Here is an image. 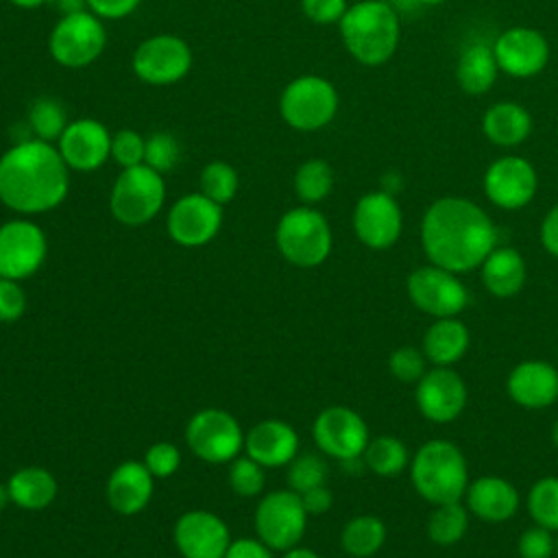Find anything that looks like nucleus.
Masks as SVG:
<instances>
[{"label": "nucleus", "mask_w": 558, "mask_h": 558, "mask_svg": "<svg viewBox=\"0 0 558 558\" xmlns=\"http://www.w3.org/2000/svg\"><path fill=\"white\" fill-rule=\"evenodd\" d=\"M26 312V292L15 279L0 277V320L15 323Z\"/></svg>", "instance_id": "nucleus-45"}, {"label": "nucleus", "mask_w": 558, "mask_h": 558, "mask_svg": "<svg viewBox=\"0 0 558 558\" xmlns=\"http://www.w3.org/2000/svg\"><path fill=\"white\" fill-rule=\"evenodd\" d=\"M303 13L316 24L340 22L347 13V0H301Z\"/></svg>", "instance_id": "nucleus-46"}, {"label": "nucleus", "mask_w": 558, "mask_h": 558, "mask_svg": "<svg viewBox=\"0 0 558 558\" xmlns=\"http://www.w3.org/2000/svg\"><path fill=\"white\" fill-rule=\"evenodd\" d=\"M469 344V327L458 316L436 318L423 336V355L436 366H451L462 360Z\"/></svg>", "instance_id": "nucleus-27"}, {"label": "nucleus", "mask_w": 558, "mask_h": 558, "mask_svg": "<svg viewBox=\"0 0 558 558\" xmlns=\"http://www.w3.org/2000/svg\"><path fill=\"white\" fill-rule=\"evenodd\" d=\"M464 501L471 514L488 523H501L517 514L519 493L517 488L499 475H482L469 482Z\"/></svg>", "instance_id": "nucleus-25"}, {"label": "nucleus", "mask_w": 558, "mask_h": 558, "mask_svg": "<svg viewBox=\"0 0 558 558\" xmlns=\"http://www.w3.org/2000/svg\"><path fill=\"white\" fill-rule=\"evenodd\" d=\"M484 288L499 296H514L525 283V259L512 246H495L480 266Z\"/></svg>", "instance_id": "nucleus-26"}, {"label": "nucleus", "mask_w": 558, "mask_h": 558, "mask_svg": "<svg viewBox=\"0 0 558 558\" xmlns=\"http://www.w3.org/2000/svg\"><path fill=\"white\" fill-rule=\"evenodd\" d=\"M527 512L536 525L558 532V477L547 475L534 482L527 493Z\"/></svg>", "instance_id": "nucleus-36"}, {"label": "nucleus", "mask_w": 558, "mask_h": 558, "mask_svg": "<svg viewBox=\"0 0 558 558\" xmlns=\"http://www.w3.org/2000/svg\"><path fill=\"white\" fill-rule=\"evenodd\" d=\"M316 447L340 462L357 460L368 445L366 421L347 405H329L318 412L312 425Z\"/></svg>", "instance_id": "nucleus-14"}, {"label": "nucleus", "mask_w": 558, "mask_h": 558, "mask_svg": "<svg viewBox=\"0 0 558 558\" xmlns=\"http://www.w3.org/2000/svg\"><path fill=\"white\" fill-rule=\"evenodd\" d=\"M163 174L148 168L146 163L122 168L109 194L111 216L126 227H142L150 222L163 209Z\"/></svg>", "instance_id": "nucleus-6"}, {"label": "nucleus", "mask_w": 558, "mask_h": 558, "mask_svg": "<svg viewBox=\"0 0 558 558\" xmlns=\"http://www.w3.org/2000/svg\"><path fill=\"white\" fill-rule=\"evenodd\" d=\"M155 490V477L140 460H124L120 462L105 486L107 504L124 517L142 512Z\"/></svg>", "instance_id": "nucleus-24"}, {"label": "nucleus", "mask_w": 558, "mask_h": 558, "mask_svg": "<svg viewBox=\"0 0 558 558\" xmlns=\"http://www.w3.org/2000/svg\"><path fill=\"white\" fill-rule=\"evenodd\" d=\"M201 192L218 205L233 201L238 192V172L227 161H209L201 172Z\"/></svg>", "instance_id": "nucleus-37"}, {"label": "nucleus", "mask_w": 558, "mask_h": 558, "mask_svg": "<svg viewBox=\"0 0 558 558\" xmlns=\"http://www.w3.org/2000/svg\"><path fill=\"white\" fill-rule=\"evenodd\" d=\"M229 486L238 497H259L266 486V469L253 458L238 456L229 462Z\"/></svg>", "instance_id": "nucleus-38"}, {"label": "nucleus", "mask_w": 558, "mask_h": 558, "mask_svg": "<svg viewBox=\"0 0 558 558\" xmlns=\"http://www.w3.org/2000/svg\"><path fill=\"white\" fill-rule=\"evenodd\" d=\"M414 401L427 421L449 423L466 405V384L451 366H436L416 381Z\"/></svg>", "instance_id": "nucleus-17"}, {"label": "nucleus", "mask_w": 558, "mask_h": 558, "mask_svg": "<svg viewBox=\"0 0 558 558\" xmlns=\"http://www.w3.org/2000/svg\"><path fill=\"white\" fill-rule=\"evenodd\" d=\"M386 543V525L375 514H357L349 519L340 532V545L349 558H371Z\"/></svg>", "instance_id": "nucleus-30"}, {"label": "nucleus", "mask_w": 558, "mask_h": 558, "mask_svg": "<svg viewBox=\"0 0 558 558\" xmlns=\"http://www.w3.org/2000/svg\"><path fill=\"white\" fill-rule=\"evenodd\" d=\"M554 556L558 558V536H556V547H554Z\"/></svg>", "instance_id": "nucleus-57"}, {"label": "nucleus", "mask_w": 558, "mask_h": 558, "mask_svg": "<svg viewBox=\"0 0 558 558\" xmlns=\"http://www.w3.org/2000/svg\"><path fill=\"white\" fill-rule=\"evenodd\" d=\"M172 541L183 558H225L231 534L218 514L209 510H187L177 519Z\"/></svg>", "instance_id": "nucleus-16"}, {"label": "nucleus", "mask_w": 558, "mask_h": 558, "mask_svg": "<svg viewBox=\"0 0 558 558\" xmlns=\"http://www.w3.org/2000/svg\"><path fill=\"white\" fill-rule=\"evenodd\" d=\"M146 137L133 129H122L111 135V159L120 168H133L144 163Z\"/></svg>", "instance_id": "nucleus-41"}, {"label": "nucleus", "mask_w": 558, "mask_h": 558, "mask_svg": "<svg viewBox=\"0 0 558 558\" xmlns=\"http://www.w3.org/2000/svg\"><path fill=\"white\" fill-rule=\"evenodd\" d=\"M414 490L429 504L460 501L469 488V466L458 445L432 438L418 447L410 460Z\"/></svg>", "instance_id": "nucleus-3"}, {"label": "nucleus", "mask_w": 558, "mask_h": 558, "mask_svg": "<svg viewBox=\"0 0 558 558\" xmlns=\"http://www.w3.org/2000/svg\"><path fill=\"white\" fill-rule=\"evenodd\" d=\"M131 65L140 81L163 87L181 81L190 72L192 50L181 37L159 33L135 48Z\"/></svg>", "instance_id": "nucleus-13"}, {"label": "nucleus", "mask_w": 558, "mask_h": 558, "mask_svg": "<svg viewBox=\"0 0 558 558\" xmlns=\"http://www.w3.org/2000/svg\"><path fill=\"white\" fill-rule=\"evenodd\" d=\"M146 469L153 473V477L157 480H166L170 475H174L181 466V451L174 442L168 440H159L155 445H150L144 453Z\"/></svg>", "instance_id": "nucleus-42"}, {"label": "nucleus", "mask_w": 558, "mask_h": 558, "mask_svg": "<svg viewBox=\"0 0 558 558\" xmlns=\"http://www.w3.org/2000/svg\"><path fill=\"white\" fill-rule=\"evenodd\" d=\"M168 235L187 248L205 246L222 227V205L207 198L203 192H192L172 203L166 218Z\"/></svg>", "instance_id": "nucleus-15"}, {"label": "nucleus", "mask_w": 558, "mask_h": 558, "mask_svg": "<svg viewBox=\"0 0 558 558\" xmlns=\"http://www.w3.org/2000/svg\"><path fill=\"white\" fill-rule=\"evenodd\" d=\"M48 240L44 229L28 218H13L0 225V277L28 279L46 262Z\"/></svg>", "instance_id": "nucleus-11"}, {"label": "nucleus", "mask_w": 558, "mask_h": 558, "mask_svg": "<svg viewBox=\"0 0 558 558\" xmlns=\"http://www.w3.org/2000/svg\"><path fill=\"white\" fill-rule=\"evenodd\" d=\"M281 558H320V556L314 549H310V547L296 545V547H292L288 551H281Z\"/></svg>", "instance_id": "nucleus-52"}, {"label": "nucleus", "mask_w": 558, "mask_h": 558, "mask_svg": "<svg viewBox=\"0 0 558 558\" xmlns=\"http://www.w3.org/2000/svg\"><path fill=\"white\" fill-rule=\"evenodd\" d=\"M421 244L429 264L460 275L482 266L497 246V229L480 205L445 196L427 207L421 222Z\"/></svg>", "instance_id": "nucleus-1"}, {"label": "nucleus", "mask_w": 558, "mask_h": 558, "mask_svg": "<svg viewBox=\"0 0 558 558\" xmlns=\"http://www.w3.org/2000/svg\"><path fill=\"white\" fill-rule=\"evenodd\" d=\"M70 190V168L59 148L44 140H22L0 155V203L20 216L59 207Z\"/></svg>", "instance_id": "nucleus-2"}, {"label": "nucleus", "mask_w": 558, "mask_h": 558, "mask_svg": "<svg viewBox=\"0 0 558 558\" xmlns=\"http://www.w3.org/2000/svg\"><path fill=\"white\" fill-rule=\"evenodd\" d=\"M484 192L501 209H519L536 194V172L521 157H501L484 174Z\"/></svg>", "instance_id": "nucleus-20"}, {"label": "nucleus", "mask_w": 558, "mask_h": 558, "mask_svg": "<svg viewBox=\"0 0 558 558\" xmlns=\"http://www.w3.org/2000/svg\"><path fill=\"white\" fill-rule=\"evenodd\" d=\"M484 135L499 146L521 144L532 129L530 113L517 102H497L482 118Z\"/></svg>", "instance_id": "nucleus-29"}, {"label": "nucleus", "mask_w": 558, "mask_h": 558, "mask_svg": "<svg viewBox=\"0 0 558 558\" xmlns=\"http://www.w3.org/2000/svg\"><path fill=\"white\" fill-rule=\"evenodd\" d=\"M61 15H70V13H78L87 9V0H48Z\"/></svg>", "instance_id": "nucleus-51"}, {"label": "nucleus", "mask_w": 558, "mask_h": 558, "mask_svg": "<svg viewBox=\"0 0 558 558\" xmlns=\"http://www.w3.org/2000/svg\"><path fill=\"white\" fill-rule=\"evenodd\" d=\"M497 59L490 46L471 44L458 63V83L466 94H484L497 76Z\"/></svg>", "instance_id": "nucleus-31"}, {"label": "nucleus", "mask_w": 558, "mask_h": 558, "mask_svg": "<svg viewBox=\"0 0 558 558\" xmlns=\"http://www.w3.org/2000/svg\"><path fill=\"white\" fill-rule=\"evenodd\" d=\"M333 187V170L323 159H307L294 172V192L305 205H316L329 196Z\"/></svg>", "instance_id": "nucleus-34"}, {"label": "nucleus", "mask_w": 558, "mask_h": 558, "mask_svg": "<svg viewBox=\"0 0 558 558\" xmlns=\"http://www.w3.org/2000/svg\"><path fill=\"white\" fill-rule=\"evenodd\" d=\"M362 458H364V464L375 475H381V477H395L410 464V456L403 440L395 436H377L368 440Z\"/></svg>", "instance_id": "nucleus-33"}, {"label": "nucleus", "mask_w": 558, "mask_h": 558, "mask_svg": "<svg viewBox=\"0 0 558 558\" xmlns=\"http://www.w3.org/2000/svg\"><path fill=\"white\" fill-rule=\"evenodd\" d=\"M541 242L549 255L558 257V205L547 211L541 225Z\"/></svg>", "instance_id": "nucleus-50"}, {"label": "nucleus", "mask_w": 558, "mask_h": 558, "mask_svg": "<svg viewBox=\"0 0 558 558\" xmlns=\"http://www.w3.org/2000/svg\"><path fill=\"white\" fill-rule=\"evenodd\" d=\"M388 368L395 379L412 384L425 375V355L414 347H399L388 357Z\"/></svg>", "instance_id": "nucleus-43"}, {"label": "nucleus", "mask_w": 558, "mask_h": 558, "mask_svg": "<svg viewBox=\"0 0 558 558\" xmlns=\"http://www.w3.org/2000/svg\"><path fill=\"white\" fill-rule=\"evenodd\" d=\"M416 2H423V4H438V2H442V0H416Z\"/></svg>", "instance_id": "nucleus-56"}, {"label": "nucleus", "mask_w": 558, "mask_h": 558, "mask_svg": "<svg viewBox=\"0 0 558 558\" xmlns=\"http://www.w3.org/2000/svg\"><path fill=\"white\" fill-rule=\"evenodd\" d=\"M11 504L22 510H44L48 508L57 493V477L44 466H22L7 480Z\"/></svg>", "instance_id": "nucleus-28"}, {"label": "nucleus", "mask_w": 558, "mask_h": 558, "mask_svg": "<svg viewBox=\"0 0 558 558\" xmlns=\"http://www.w3.org/2000/svg\"><path fill=\"white\" fill-rule=\"evenodd\" d=\"M301 501H303V508L310 517H318V514H325L331 504H333V495L331 490L323 484V486H314L305 493H301Z\"/></svg>", "instance_id": "nucleus-49"}, {"label": "nucleus", "mask_w": 558, "mask_h": 558, "mask_svg": "<svg viewBox=\"0 0 558 558\" xmlns=\"http://www.w3.org/2000/svg\"><path fill=\"white\" fill-rule=\"evenodd\" d=\"M275 242L286 262L299 268L320 266L331 253V227L312 205L288 209L275 229Z\"/></svg>", "instance_id": "nucleus-5"}, {"label": "nucleus", "mask_w": 558, "mask_h": 558, "mask_svg": "<svg viewBox=\"0 0 558 558\" xmlns=\"http://www.w3.org/2000/svg\"><path fill=\"white\" fill-rule=\"evenodd\" d=\"M57 148L70 170L92 172L111 159V133L94 118H78L68 122Z\"/></svg>", "instance_id": "nucleus-18"}, {"label": "nucleus", "mask_w": 558, "mask_h": 558, "mask_svg": "<svg viewBox=\"0 0 558 558\" xmlns=\"http://www.w3.org/2000/svg\"><path fill=\"white\" fill-rule=\"evenodd\" d=\"M225 558H275L272 549L259 538H235L231 541Z\"/></svg>", "instance_id": "nucleus-48"}, {"label": "nucleus", "mask_w": 558, "mask_h": 558, "mask_svg": "<svg viewBox=\"0 0 558 558\" xmlns=\"http://www.w3.org/2000/svg\"><path fill=\"white\" fill-rule=\"evenodd\" d=\"M403 218L390 192L364 194L353 209V231L362 244L381 251L401 235Z\"/></svg>", "instance_id": "nucleus-19"}, {"label": "nucleus", "mask_w": 558, "mask_h": 558, "mask_svg": "<svg viewBox=\"0 0 558 558\" xmlns=\"http://www.w3.org/2000/svg\"><path fill=\"white\" fill-rule=\"evenodd\" d=\"M329 466L316 453H296L294 460L288 464V486L294 493H305L314 486H323L327 482Z\"/></svg>", "instance_id": "nucleus-39"}, {"label": "nucleus", "mask_w": 558, "mask_h": 558, "mask_svg": "<svg viewBox=\"0 0 558 558\" xmlns=\"http://www.w3.org/2000/svg\"><path fill=\"white\" fill-rule=\"evenodd\" d=\"M185 442L203 462L222 464L244 451V432L231 412L205 408L187 421Z\"/></svg>", "instance_id": "nucleus-10"}, {"label": "nucleus", "mask_w": 558, "mask_h": 558, "mask_svg": "<svg viewBox=\"0 0 558 558\" xmlns=\"http://www.w3.org/2000/svg\"><path fill=\"white\" fill-rule=\"evenodd\" d=\"M307 512L303 508L301 495L281 488L266 493L255 508V532L262 543L272 551H288L296 547L307 527Z\"/></svg>", "instance_id": "nucleus-9"}, {"label": "nucleus", "mask_w": 558, "mask_h": 558, "mask_svg": "<svg viewBox=\"0 0 558 558\" xmlns=\"http://www.w3.org/2000/svg\"><path fill=\"white\" fill-rule=\"evenodd\" d=\"M11 4H15V7H20V9H37V7H41L44 2H48V0H9Z\"/></svg>", "instance_id": "nucleus-53"}, {"label": "nucleus", "mask_w": 558, "mask_h": 558, "mask_svg": "<svg viewBox=\"0 0 558 558\" xmlns=\"http://www.w3.org/2000/svg\"><path fill=\"white\" fill-rule=\"evenodd\" d=\"M556 547V536H551V530L532 525L527 527L517 543V551L521 558H551Z\"/></svg>", "instance_id": "nucleus-44"}, {"label": "nucleus", "mask_w": 558, "mask_h": 558, "mask_svg": "<svg viewBox=\"0 0 558 558\" xmlns=\"http://www.w3.org/2000/svg\"><path fill=\"white\" fill-rule=\"evenodd\" d=\"M68 122H70L68 113L57 98L41 96V98L33 100V105L28 109V129L35 140H44L50 144L57 142L61 137V133L65 131Z\"/></svg>", "instance_id": "nucleus-35"}, {"label": "nucleus", "mask_w": 558, "mask_h": 558, "mask_svg": "<svg viewBox=\"0 0 558 558\" xmlns=\"http://www.w3.org/2000/svg\"><path fill=\"white\" fill-rule=\"evenodd\" d=\"M405 288L414 307L434 318L458 316L469 303V292L458 275L434 264L414 268Z\"/></svg>", "instance_id": "nucleus-12"}, {"label": "nucleus", "mask_w": 558, "mask_h": 558, "mask_svg": "<svg viewBox=\"0 0 558 558\" xmlns=\"http://www.w3.org/2000/svg\"><path fill=\"white\" fill-rule=\"evenodd\" d=\"M340 35L353 59L364 65H379L397 48L399 17L384 0H362L342 15Z\"/></svg>", "instance_id": "nucleus-4"}, {"label": "nucleus", "mask_w": 558, "mask_h": 558, "mask_svg": "<svg viewBox=\"0 0 558 558\" xmlns=\"http://www.w3.org/2000/svg\"><path fill=\"white\" fill-rule=\"evenodd\" d=\"M107 46V31L102 20L89 9L61 15L48 37V50L52 59L70 70L94 63Z\"/></svg>", "instance_id": "nucleus-8"}, {"label": "nucleus", "mask_w": 558, "mask_h": 558, "mask_svg": "<svg viewBox=\"0 0 558 558\" xmlns=\"http://www.w3.org/2000/svg\"><path fill=\"white\" fill-rule=\"evenodd\" d=\"M142 0H87V9L100 20H122L131 15Z\"/></svg>", "instance_id": "nucleus-47"}, {"label": "nucleus", "mask_w": 558, "mask_h": 558, "mask_svg": "<svg viewBox=\"0 0 558 558\" xmlns=\"http://www.w3.org/2000/svg\"><path fill=\"white\" fill-rule=\"evenodd\" d=\"M551 442L558 447V418H556L554 425H551Z\"/></svg>", "instance_id": "nucleus-55"}, {"label": "nucleus", "mask_w": 558, "mask_h": 558, "mask_svg": "<svg viewBox=\"0 0 558 558\" xmlns=\"http://www.w3.org/2000/svg\"><path fill=\"white\" fill-rule=\"evenodd\" d=\"M181 157V144L170 131H155L146 137L144 163L161 174L170 172Z\"/></svg>", "instance_id": "nucleus-40"}, {"label": "nucleus", "mask_w": 558, "mask_h": 558, "mask_svg": "<svg viewBox=\"0 0 558 558\" xmlns=\"http://www.w3.org/2000/svg\"><path fill=\"white\" fill-rule=\"evenodd\" d=\"M244 453L264 469L288 466L299 453V434L279 418L259 421L244 434Z\"/></svg>", "instance_id": "nucleus-21"}, {"label": "nucleus", "mask_w": 558, "mask_h": 558, "mask_svg": "<svg viewBox=\"0 0 558 558\" xmlns=\"http://www.w3.org/2000/svg\"><path fill=\"white\" fill-rule=\"evenodd\" d=\"M469 530V508L460 501H447L434 506L427 519V536L436 545H453Z\"/></svg>", "instance_id": "nucleus-32"}, {"label": "nucleus", "mask_w": 558, "mask_h": 558, "mask_svg": "<svg viewBox=\"0 0 558 558\" xmlns=\"http://www.w3.org/2000/svg\"><path fill=\"white\" fill-rule=\"evenodd\" d=\"M506 390L521 408H547L558 399V368L543 360L519 362L506 379Z\"/></svg>", "instance_id": "nucleus-23"}, {"label": "nucleus", "mask_w": 558, "mask_h": 558, "mask_svg": "<svg viewBox=\"0 0 558 558\" xmlns=\"http://www.w3.org/2000/svg\"><path fill=\"white\" fill-rule=\"evenodd\" d=\"M338 111L336 87L314 74L290 81L279 96V113L283 122L296 131H318L327 126Z\"/></svg>", "instance_id": "nucleus-7"}, {"label": "nucleus", "mask_w": 558, "mask_h": 558, "mask_svg": "<svg viewBox=\"0 0 558 558\" xmlns=\"http://www.w3.org/2000/svg\"><path fill=\"white\" fill-rule=\"evenodd\" d=\"M11 504V497H9V488L7 484H0V512Z\"/></svg>", "instance_id": "nucleus-54"}, {"label": "nucleus", "mask_w": 558, "mask_h": 558, "mask_svg": "<svg viewBox=\"0 0 558 558\" xmlns=\"http://www.w3.org/2000/svg\"><path fill=\"white\" fill-rule=\"evenodd\" d=\"M495 59L512 76H532L547 63L549 48L545 37L534 28H510L495 41Z\"/></svg>", "instance_id": "nucleus-22"}]
</instances>
